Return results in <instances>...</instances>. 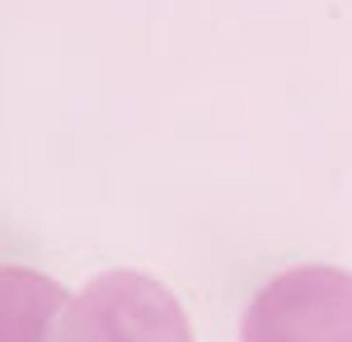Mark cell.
<instances>
[{"label":"cell","mask_w":352,"mask_h":342,"mask_svg":"<svg viewBox=\"0 0 352 342\" xmlns=\"http://www.w3.org/2000/svg\"><path fill=\"white\" fill-rule=\"evenodd\" d=\"M240 342H352V272L300 263L254 290Z\"/></svg>","instance_id":"obj_1"},{"label":"cell","mask_w":352,"mask_h":342,"mask_svg":"<svg viewBox=\"0 0 352 342\" xmlns=\"http://www.w3.org/2000/svg\"><path fill=\"white\" fill-rule=\"evenodd\" d=\"M71 295L66 286L24 263H0V342H56Z\"/></svg>","instance_id":"obj_3"},{"label":"cell","mask_w":352,"mask_h":342,"mask_svg":"<svg viewBox=\"0 0 352 342\" xmlns=\"http://www.w3.org/2000/svg\"><path fill=\"white\" fill-rule=\"evenodd\" d=\"M56 342H192V323L155 277L99 272L80 295H71Z\"/></svg>","instance_id":"obj_2"}]
</instances>
